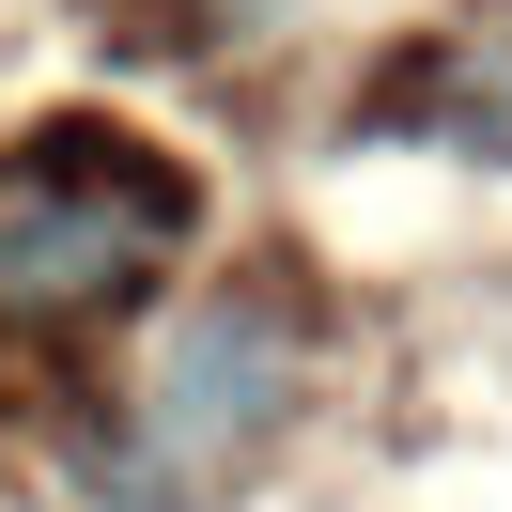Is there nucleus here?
I'll return each instance as SVG.
<instances>
[{
	"instance_id": "nucleus-1",
	"label": "nucleus",
	"mask_w": 512,
	"mask_h": 512,
	"mask_svg": "<svg viewBox=\"0 0 512 512\" xmlns=\"http://www.w3.org/2000/svg\"><path fill=\"white\" fill-rule=\"evenodd\" d=\"M171 249H187V171H156L140 140L63 125L0 156V326H94Z\"/></svg>"
},
{
	"instance_id": "nucleus-2",
	"label": "nucleus",
	"mask_w": 512,
	"mask_h": 512,
	"mask_svg": "<svg viewBox=\"0 0 512 512\" xmlns=\"http://www.w3.org/2000/svg\"><path fill=\"white\" fill-rule=\"evenodd\" d=\"M280 435H295V311L280 295H202L171 326V357L140 373L125 435H109V497L125 512H218Z\"/></svg>"
}]
</instances>
